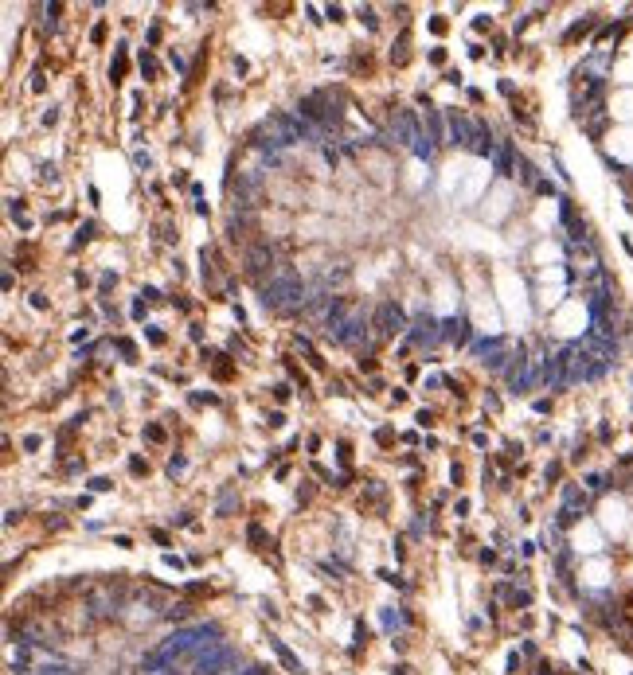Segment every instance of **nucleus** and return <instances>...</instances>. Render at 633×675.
I'll list each match as a JSON object with an SVG mask.
<instances>
[{
    "mask_svg": "<svg viewBox=\"0 0 633 675\" xmlns=\"http://www.w3.org/2000/svg\"><path fill=\"white\" fill-rule=\"evenodd\" d=\"M372 324H376L383 336H395V332H403V328H407V316H403L399 305L387 301V305H379V313H376V320H372Z\"/></svg>",
    "mask_w": 633,
    "mask_h": 675,
    "instance_id": "obj_8",
    "label": "nucleus"
},
{
    "mask_svg": "<svg viewBox=\"0 0 633 675\" xmlns=\"http://www.w3.org/2000/svg\"><path fill=\"white\" fill-rule=\"evenodd\" d=\"M262 305L266 309H274V313H305V305H309V289H305V281L297 278V274H274V278L262 285Z\"/></svg>",
    "mask_w": 633,
    "mask_h": 675,
    "instance_id": "obj_1",
    "label": "nucleus"
},
{
    "mask_svg": "<svg viewBox=\"0 0 633 675\" xmlns=\"http://www.w3.org/2000/svg\"><path fill=\"white\" fill-rule=\"evenodd\" d=\"M239 675H270L266 667H246V672H239Z\"/></svg>",
    "mask_w": 633,
    "mask_h": 675,
    "instance_id": "obj_23",
    "label": "nucleus"
},
{
    "mask_svg": "<svg viewBox=\"0 0 633 675\" xmlns=\"http://www.w3.org/2000/svg\"><path fill=\"white\" fill-rule=\"evenodd\" d=\"M329 336H332V344H344V348H360V344L367 340V316H364V313H348L341 324L329 332Z\"/></svg>",
    "mask_w": 633,
    "mask_h": 675,
    "instance_id": "obj_4",
    "label": "nucleus"
},
{
    "mask_svg": "<svg viewBox=\"0 0 633 675\" xmlns=\"http://www.w3.org/2000/svg\"><path fill=\"white\" fill-rule=\"evenodd\" d=\"M477 153V157H497V141H493V133L485 129V125H477L473 129V145H469Z\"/></svg>",
    "mask_w": 633,
    "mask_h": 675,
    "instance_id": "obj_11",
    "label": "nucleus"
},
{
    "mask_svg": "<svg viewBox=\"0 0 633 675\" xmlns=\"http://www.w3.org/2000/svg\"><path fill=\"white\" fill-rule=\"evenodd\" d=\"M360 20H364V24L372 27V32L379 27V20H376V12H372V8H360Z\"/></svg>",
    "mask_w": 633,
    "mask_h": 675,
    "instance_id": "obj_19",
    "label": "nucleus"
},
{
    "mask_svg": "<svg viewBox=\"0 0 633 675\" xmlns=\"http://www.w3.org/2000/svg\"><path fill=\"white\" fill-rule=\"evenodd\" d=\"M434 145H438V141H434L430 133H418V141H414V157L430 160V157H434Z\"/></svg>",
    "mask_w": 633,
    "mask_h": 675,
    "instance_id": "obj_13",
    "label": "nucleus"
},
{
    "mask_svg": "<svg viewBox=\"0 0 633 675\" xmlns=\"http://www.w3.org/2000/svg\"><path fill=\"white\" fill-rule=\"evenodd\" d=\"M270 648L278 652V660H281V663H286V672H293V675H301V663H297V656H293V652H290V648H286V644H281V640H270Z\"/></svg>",
    "mask_w": 633,
    "mask_h": 675,
    "instance_id": "obj_12",
    "label": "nucleus"
},
{
    "mask_svg": "<svg viewBox=\"0 0 633 675\" xmlns=\"http://www.w3.org/2000/svg\"><path fill=\"white\" fill-rule=\"evenodd\" d=\"M36 675H74V672H71V667H63V663H55V667L47 663V667H39Z\"/></svg>",
    "mask_w": 633,
    "mask_h": 675,
    "instance_id": "obj_18",
    "label": "nucleus"
},
{
    "mask_svg": "<svg viewBox=\"0 0 633 675\" xmlns=\"http://www.w3.org/2000/svg\"><path fill=\"white\" fill-rule=\"evenodd\" d=\"M169 472H172V476H176V472H184V457H172L169 461Z\"/></svg>",
    "mask_w": 633,
    "mask_h": 675,
    "instance_id": "obj_22",
    "label": "nucleus"
},
{
    "mask_svg": "<svg viewBox=\"0 0 633 675\" xmlns=\"http://www.w3.org/2000/svg\"><path fill=\"white\" fill-rule=\"evenodd\" d=\"M411 340L418 344V348H434L442 340V328H438V320L434 316H418L414 320V332H411Z\"/></svg>",
    "mask_w": 633,
    "mask_h": 675,
    "instance_id": "obj_9",
    "label": "nucleus"
},
{
    "mask_svg": "<svg viewBox=\"0 0 633 675\" xmlns=\"http://www.w3.org/2000/svg\"><path fill=\"white\" fill-rule=\"evenodd\" d=\"M219 644V628L215 625H195V628H180L176 637L164 640V648L172 656H184V652H200V648H215Z\"/></svg>",
    "mask_w": 633,
    "mask_h": 675,
    "instance_id": "obj_2",
    "label": "nucleus"
},
{
    "mask_svg": "<svg viewBox=\"0 0 633 675\" xmlns=\"http://www.w3.org/2000/svg\"><path fill=\"white\" fill-rule=\"evenodd\" d=\"M235 507H239V496H235L231 488H227V492L219 496V516H231Z\"/></svg>",
    "mask_w": 633,
    "mask_h": 675,
    "instance_id": "obj_16",
    "label": "nucleus"
},
{
    "mask_svg": "<svg viewBox=\"0 0 633 675\" xmlns=\"http://www.w3.org/2000/svg\"><path fill=\"white\" fill-rule=\"evenodd\" d=\"M473 129H477V121H469L465 113H458V109H450V141L453 145H473Z\"/></svg>",
    "mask_w": 633,
    "mask_h": 675,
    "instance_id": "obj_10",
    "label": "nucleus"
},
{
    "mask_svg": "<svg viewBox=\"0 0 633 675\" xmlns=\"http://www.w3.org/2000/svg\"><path fill=\"white\" fill-rule=\"evenodd\" d=\"M442 340H465V320H446L442 324Z\"/></svg>",
    "mask_w": 633,
    "mask_h": 675,
    "instance_id": "obj_14",
    "label": "nucleus"
},
{
    "mask_svg": "<svg viewBox=\"0 0 633 675\" xmlns=\"http://www.w3.org/2000/svg\"><path fill=\"white\" fill-rule=\"evenodd\" d=\"M493 164H497V172H500V176H508V172H512V153H508V148H497V157H493Z\"/></svg>",
    "mask_w": 633,
    "mask_h": 675,
    "instance_id": "obj_15",
    "label": "nucleus"
},
{
    "mask_svg": "<svg viewBox=\"0 0 633 675\" xmlns=\"http://www.w3.org/2000/svg\"><path fill=\"white\" fill-rule=\"evenodd\" d=\"M235 663V652L227 648V644H215V648H207L200 660H195V675H219L227 672Z\"/></svg>",
    "mask_w": 633,
    "mask_h": 675,
    "instance_id": "obj_6",
    "label": "nucleus"
},
{
    "mask_svg": "<svg viewBox=\"0 0 633 675\" xmlns=\"http://www.w3.org/2000/svg\"><path fill=\"white\" fill-rule=\"evenodd\" d=\"M246 539H250V543H255L258 551H262V546H266V531L258 527V523H250V527H246Z\"/></svg>",
    "mask_w": 633,
    "mask_h": 675,
    "instance_id": "obj_17",
    "label": "nucleus"
},
{
    "mask_svg": "<svg viewBox=\"0 0 633 675\" xmlns=\"http://www.w3.org/2000/svg\"><path fill=\"white\" fill-rule=\"evenodd\" d=\"M391 137L399 141V145H411L418 141V121H414L411 109H395V118H391Z\"/></svg>",
    "mask_w": 633,
    "mask_h": 675,
    "instance_id": "obj_7",
    "label": "nucleus"
},
{
    "mask_svg": "<svg viewBox=\"0 0 633 675\" xmlns=\"http://www.w3.org/2000/svg\"><path fill=\"white\" fill-rule=\"evenodd\" d=\"M145 437L160 445V441H164V430H160V425H145Z\"/></svg>",
    "mask_w": 633,
    "mask_h": 675,
    "instance_id": "obj_20",
    "label": "nucleus"
},
{
    "mask_svg": "<svg viewBox=\"0 0 633 675\" xmlns=\"http://www.w3.org/2000/svg\"><path fill=\"white\" fill-rule=\"evenodd\" d=\"M297 109H301V118L309 121V125H313V121H321V125H336V121L344 118V113H341V102H336L332 94H325V90L305 94Z\"/></svg>",
    "mask_w": 633,
    "mask_h": 675,
    "instance_id": "obj_3",
    "label": "nucleus"
},
{
    "mask_svg": "<svg viewBox=\"0 0 633 675\" xmlns=\"http://www.w3.org/2000/svg\"><path fill=\"white\" fill-rule=\"evenodd\" d=\"M243 265H246V278H255L258 285H266V269L274 265V250H270V242H255V246L246 250Z\"/></svg>",
    "mask_w": 633,
    "mask_h": 675,
    "instance_id": "obj_5",
    "label": "nucleus"
},
{
    "mask_svg": "<svg viewBox=\"0 0 633 675\" xmlns=\"http://www.w3.org/2000/svg\"><path fill=\"white\" fill-rule=\"evenodd\" d=\"M90 488H94V492H110L114 484L106 480V476H94V480H90Z\"/></svg>",
    "mask_w": 633,
    "mask_h": 675,
    "instance_id": "obj_21",
    "label": "nucleus"
}]
</instances>
